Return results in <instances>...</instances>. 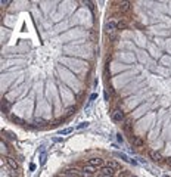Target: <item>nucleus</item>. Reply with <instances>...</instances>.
Here are the masks:
<instances>
[{"label": "nucleus", "mask_w": 171, "mask_h": 177, "mask_svg": "<svg viewBox=\"0 0 171 177\" xmlns=\"http://www.w3.org/2000/svg\"><path fill=\"white\" fill-rule=\"evenodd\" d=\"M87 125H89V123L86 121V123H81V124H78V125H77V128H84V127H87Z\"/></svg>", "instance_id": "4"}, {"label": "nucleus", "mask_w": 171, "mask_h": 177, "mask_svg": "<svg viewBox=\"0 0 171 177\" xmlns=\"http://www.w3.org/2000/svg\"><path fill=\"white\" fill-rule=\"evenodd\" d=\"M111 118L115 121V123H121L126 120V115L121 109H111Z\"/></svg>", "instance_id": "1"}, {"label": "nucleus", "mask_w": 171, "mask_h": 177, "mask_svg": "<svg viewBox=\"0 0 171 177\" xmlns=\"http://www.w3.org/2000/svg\"><path fill=\"white\" fill-rule=\"evenodd\" d=\"M117 140H118L119 143H123V142H124V139H123V136H121V134H119V133H118V134H117Z\"/></svg>", "instance_id": "5"}, {"label": "nucleus", "mask_w": 171, "mask_h": 177, "mask_svg": "<svg viewBox=\"0 0 171 177\" xmlns=\"http://www.w3.org/2000/svg\"><path fill=\"white\" fill-rule=\"evenodd\" d=\"M46 160H47V155H46V153H41V155H40V164H44Z\"/></svg>", "instance_id": "3"}, {"label": "nucleus", "mask_w": 171, "mask_h": 177, "mask_svg": "<svg viewBox=\"0 0 171 177\" xmlns=\"http://www.w3.org/2000/svg\"><path fill=\"white\" fill-rule=\"evenodd\" d=\"M164 177H168V176H164Z\"/></svg>", "instance_id": "8"}, {"label": "nucleus", "mask_w": 171, "mask_h": 177, "mask_svg": "<svg viewBox=\"0 0 171 177\" xmlns=\"http://www.w3.org/2000/svg\"><path fill=\"white\" fill-rule=\"evenodd\" d=\"M72 127H68V128H64V130H61V134L62 136H65V134H69V133H72Z\"/></svg>", "instance_id": "2"}, {"label": "nucleus", "mask_w": 171, "mask_h": 177, "mask_svg": "<svg viewBox=\"0 0 171 177\" xmlns=\"http://www.w3.org/2000/svg\"><path fill=\"white\" fill-rule=\"evenodd\" d=\"M96 98H97V93H93V95L90 96V102H93V100H94Z\"/></svg>", "instance_id": "6"}, {"label": "nucleus", "mask_w": 171, "mask_h": 177, "mask_svg": "<svg viewBox=\"0 0 171 177\" xmlns=\"http://www.w3.org/2000/svg\"><path fill=\"white\" fill-rule=\"evenodd\" d=\"M30 170L34 171V170H36V164H30Z\"/></svg>", "instance_id": "7"}]
</instances>
